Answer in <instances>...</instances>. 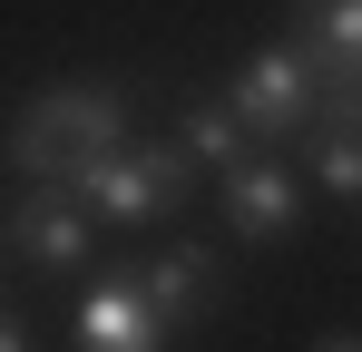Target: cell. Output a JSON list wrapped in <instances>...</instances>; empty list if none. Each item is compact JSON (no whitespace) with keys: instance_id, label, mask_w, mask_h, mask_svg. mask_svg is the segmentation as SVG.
I'll return each mask as SVG.
<instances>
[{"instance_id":"obj_12","label":"cell","mask_w":362,"mask_h":352,"mask_svg":"<svg viewBox=\"0 0 362 352\" xmlns=\"http://www.w3.org/2000/svg\"><path fill=\"white\" fill-rule=\"evenodd\" d=\"M343 98H353V108H362V69H353V78H343Z\"/></svg>"},{"instance_id":"obj_5","label":"cell","mask_w":362,"mask_h":352,"mask_svg":"<svg viewBox=\"0 0 362 352\" xmlns=\"http://www.w3.org/2000/svg\"><path fill=\"white\" fill-rule=\"evenodd\" d=\"M216 216H226V245H284L303 216L294 157H245L235 176H216Z\"/></svg>"},{"instance_id":"obj_6","label":"cell","mask_w":362,"mask_h":352,"mask_svg":"<svg viewBox=\"0 0 362 352\" xmlns=\"http://www.w3.org/2000/svg\"><path fill=\"white\" fill-rule=\"evenodd\" d=\"M127 284L157 303V323L177 333V323H206L216 303H226V264H216V245H157V254H127Z\"/></svg>"},{"instance_id":"obj_4","label":"cell","mask_w":362,"mask_h":352,"mask_svg":"<svg viewBox=\"0 0 362 352\" xmlns=\"http://www.w3.org/2000/svg\"><path fill=\"white\" fill-rule=\"evenodd\" d=\"M10 254H20L30 274H78V264L98 254V216L78 206V186H20V206H10Z\"/></svg>"},{"instance_id":"obj_7","label":"cell","mask_w":362,"mask_h":352,"mask_svg":"<svg viewBox=\"0 0 362 352\" xmlns=\"http://www.w3.org/2000/svg\"><path fill=\"white\" fill-rule=\"evenodd\" d=\"M78 352H167V323L157 303L127 284V264H108L98 284L78 293Z\"/></svg>"},{"instance_id":"obj_10","label":"cell","mask_w":362,"mask_h":352,"mask_svg":"<svg viewBox=\"0 0 362 352\" xmlns=\"http://www.w3.org/2000/svg\"><path fill=\"white\" fill-rule=\"evenodd\" d=\"M0 352H30V323H20L10 303H0Z\"/></svg>"},{"instance_id":"obj_9","label":"cell","mask_w":362,"mask_h":352,"mask_svg":"<svg viewBox=\"0 0 362 352\" xmlns=\"http://www.w3.org/2000/svg\"><path fill=\"white\" fill-rule=\"evenodd\" d=\"M177 147L196 157V167H216V176H235L245 157H264V147L235 127V108H226V98H186V108H177Z\"/></svg>"},{"instance_id":"obj_3","label":"cell","mask_w":362,"mask_h":352,"mask_svg":"<svg viewBox=\"0 0 362 352\" xmlns=\"http://www.w3.org/2000/svg\"><path fill=\"white\" fill-rule=\"evenodd\" d=\"M196 157H186L177 137H157V147H127V157H108V167H88L78 176V206L98 216V225H157V216H177L186 196H196Z\"/></svg>"},{"instance_id":"obj_13","label":"cell","mask_w":362,"mask_h":352,"mask_svg":"<svg viewBox=\"0 0 362 352\" xmlns=\"http://www.w3.org/2000/svg\"><path fill=\"white\" fill-rule=\"evenodd\" d=\"M0 245H10V206H0Z\"/></svg>"},{"instance_id":"obj_11","label":"cell","mask_w":362,"mask_h":352,"mask_svg":"<svg viewBox=\"0 0 362 352\" xmlns=\"http://www.w3.org/2000/svg\"><path fill=\"white\" fill-rule=\"evenodd\" d=\"M313 352H362V333H313Z\"/></svg>"},{"instance_id":"obj_1","label":"cell","mask_w":362,"mask_h":352,"mask_svg":"<svg viewBox=\"0 0 362 352\" xmlns=\"http://www.w3.org/2000/svg\"><path fill=\"white\" fill-rule=\"evenodd\" d=\"M127 137H137V117H127V88H108V78H59V88H40L30 108L10 117L0 157L30 176V186H78L88 167L127 157Z\"/></svg>"},{"instance_id":"obj_2","label":"cell","mask_w":362,"mask_h":352,"mask_svg":"<svg viewBox=\"0 0 362 352\" xmlns=\"http://www.w3.org/2000/svg\"><path fill=\"white\" fill-rule=\"evenodd\" d=\"M216 98L235 108V127L264 147V157H284V137H303V127H313V108H323V78H313V59H303L294 40H264V49L245 59Z\"/></svg>"},{"instance_id":"obj_8","label":"cell","mask_w":362,"mask_h":352,"mask_svg":"<svg viewBox=\"0 0 362 352\" xmlns=\"http://www.w3.org/2000/svg\"><path fill=\"white\" fill-rule=\"evenodd\" d=\"M284 40L313 59L323 88H343L362 69V0H294V30H284Z\"/></svg>"}]
</instances>
